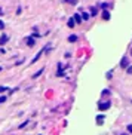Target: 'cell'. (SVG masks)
Listing matches in <instances>:
<instances>
[{"label":"cell","mask_w":132,"mask_h":135,"mask_svg":"<svg viewBox=\"0 0 132 135\" xmlns=\"http://www.w3.org/2000/svg\"><path fill=\"white\" fill-rule=\"evenodd\" d=\"M42 73H43V68H42V70H39V71H37L36 74H33V79H37V77H39V76H40Z\"/></svg>","instance_id":"30bf717a"},{"label":"cell","mask_w":132,"mask_h":135,"mask_svg":"<svg viewBox=\"0 0 132 135\" xmlns=\"http://www.w3.org/2000/svg\"><path fill=\"white\" fill-rule=\"evenodd\" d=\"M102 18H104V19H110V12H108V10H104V12H102Z\"/></svg>","instance_id":"9c48e42d"},{"label":"cell","mask_w":132,"mask_h":135,"mask_svg":"<svg viewBox=\"0 0 132 135\" xmlns=\"http://www.w3.org/2000/svg\"><path fill=\"white\" fill-rule=\"evenodd\" d=\"M6 89H8V88H6V86H0V92H5V91H6Z\"/></svg>","instance_id":"2e32d148"},{"label":"cell","mask_w":132,"mask_h":135,"mask_svg":"<svg viewBox=\"0 0 132 135\" xmlns=\"http://www.w3.org/2000/svg\"><path fill=\"white\" fill-rule=\"evenodd\" d=\"M131 55H132V51H131Z\"/></svg>","instance_id":"7402d4cb"},{"label":"cell","mask_w":132,"mask_h":135,"mask_svg":"<svg viewBox=\"0 0 132 135\" xmlns=\"http://www.w3.org/2000/svg\"><path fill=\"white\" fill-rule=\"evenodd\" d=\"M110 105H111L110 101H105V103H100V104H98V108H100L101 111H105V110L110 108Z\"/></svg>","instance_id":"6da1fadb"},{"label":"cell","mask_w":132,"mask_h":135,"mask_svg":"<svg viewBox=\"0 0 132 135\" xmlns=\"http://www.w3.org/2000/svg\"><path fill=\"white\" fill-rule=\"evenodd\" d=\"M120 135H128V134H120Z\"/></svg>","instance_id":"ffe728a7"},{"label":"cell","mask_w":132,"mask_h":135,"mask_svg":"<svg viewBox=\"0 0 132 135\" xmlns=\"http://www.w3.org/2000/svg\"><path fill=\"white\" fill-rule=\"evenodd\" d=\"M120 67H122V68H128V67H129V60H128L126 56H123V58H122V61H120Z\"/></svg>","instance_id":"7a4b0ae2"},{"label":"cell","mask_w":132,"mask_h":135,"mask_svg":"<svg viewBox=\"0 0 132 135\" xmlns=\"http://www.w3.org/2000/svg\"><path fill=\"white\" fill-rule=\"evenodd\" d=\"M91 15H92V16H95V15H97V9H95V8H92V9H91Z\"/></svg>","instance_id":"7c38bea8"},{"label":"cell","mask_w":132,"mask_h":135,"mask_svg":"<svg viewBox=\"0 0 132 135\" xmlns=\"http://www.w3.org/2000/svg\"><path fill=\"white\" fill-rule=\"evenodd\" d=\"M76 40H77V36H76V34H71V36L68 37V42H71V43L76 42Z\"/></svg>","instance_id":"ba28073f"},{"label":"cell","mask_w":132,"mask_h":135,"mask_svg":"<svg viewBox=\"0 0 132 135\" xmlns=\"http://www.w3.org/2000/svg\"><path fill=\"white\" fill-rule=\"evenodd\" d=\"M0 15H3V10H2V9H0Z\"/></svg>","instance_id":"d6986e66"},{"label":"cell","mask_w":132,"mask_h":135,"mask_svg":"<svg viewBox=\"0 0 132 135\" xmlns=\"http://www.w3.org/2000/svg\"><path fill=\"white\" fill-rule=\"evenodd\" d=\"M0 28H5V24H3V21H0Z\"/></svg>","instance_id":"ac0fdd59"},{"label":"cell","mask_w":132,"mask_h":135,"mask_svg":"<svg viewBox=\"0 0 132 135\" xmlns=\"http://www.w3.org/2000/svg\"><path fill=\"white\" fill-rule=\"evenodd\" d=\"M5 101H6V96H0V104L5 103Z\"/></svg>","instance_id":"9a60e30c"},{"label":"cell","mask_w":132,"mask_h":135,"mask_svg":"<svg viewBox=\"0 0 132 135\" xmlns=\"http://www.w3.org/2000/svg\"><path fill=\"white\" fill-rule=\"evenodd\" d=\"M73 19H74V22H76V24H80V22H82V16H80L79 13L74 15V18H73Z\"/></svg>","instance_id":"277c9868"},{"label":"cell","mask_w":132,"mask_h":135,"mask_svg":"<svg viewBox=\"0 0 132 135\" xmlns=\"http://www.w3.org/2000/svg\"><path fill=\"white\" fill-rule=\"evenodd\" d=\"M126 73H128V74H132V65H129V67L126 68Z\"/></svg>","instance_id":"4fadbf2b"},{"label":"cell","mask_w":132,"mask_h":135,"mask_svg":"<svg viewBox=\"0 0 132 135\" xmlns=\"http://www.w3.org/2000/svg\"><path fill=\"white\" fill-rule=\"evenodd\" d=\"M0 71H2V67H0Z\"/></svg>","instance_id":"44dd1931"},{"label":"cell","mask_w":132,"mask_h":135,"mask_svg":"<svg viewBox=\"0 0 132 135\" xmlns=\"http://www.w3.org/2000/svg\"><path fill=\"white\" fill-rule=\"evenodd\" d=\"M89 18H91V15H89V13H86V12H83V13H82V19H85V21H86V19H89Z\"/></svg>","instance_id":"8fae6325"},{"label":"cell","mask_w":132,"mask_h":135,"mask_svg":"<svg viewBox=\"0 0 132 135\" xmlns=\"http://www.w3.org/2000/svg\"><path fill=\"white\" fill-rule=\"evenodd\" d=\"M128 131H129V132H132V125H128Z\"/></svg>","instance_id":"e0dca14e"},{"label":"cell","mask_w":132,"mask_h":135,"mask_svg":"<svg viewBox=\"0 0 132 135\" xmlns=\"http://www.w3.org/2000/svg\"><path fill=\"white\" fill-rule=\"evenodd\" d=\"M27 45H28L30 48L34 46V39H33V37H28V39H27Z\"/></svg>","instance_id":"5b68a950"},{"label":"cell","mask_w":132,"mask_h":135,"mask_svg":"<svg viewBox=\"0 0 132 135\" xmlns=\"http://www.w3.org/2000/svg\"><path fill=\"white\" fill-rule=\"evenodd\" d=\"M104 123V116H97V125H102Z\"/></svg>","instance_id":"8992f818"},{"label":"cell","mask_w":132,"mask_h":135,"mask_svg":"<svg viewBox=\"0 0 132 135\" xmlns=\"http://www.w3.org/2000/svg\"><path fill=\"white\" fill-rule=\"evenodd\" d=\"M67 25H68L70 28H73L74 25H76V22H74V19H73V18H70V19H68V22H67Z\"/></svg>","instance_id":"52a82bcc"},{"label":"cell","mask_w":132,"mask_h":135,"mask_svg":"<svg viewBox=\"0 0 132 135\" xmlns=\"http://www.w3.org/2000/svg\"><path fill=\"white\" fill-rule=\"evenodd\" d=\"M8 40H9V36L8 34H2V37H0V45H5Z\"/></svg>","instance_id":"3957f363"},{"label":"cell","mask_w":132,"mask_h":135,"mask_svg":"<svg viewBox=\"0 0 132 135\" xmlns=\"http://www.w3.org/2000/svg\"><path fill=\"white\" fill-rule=\"evenodd\" d=\"M67 3H71V5H76L77 3V0H65Z\"/></svg>","instance_id":"5bb4252c"}]
</instances>
